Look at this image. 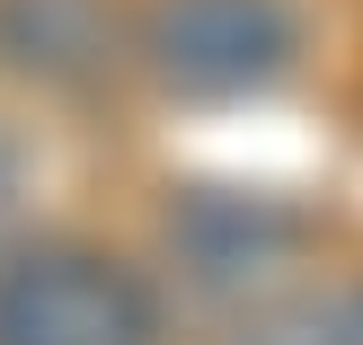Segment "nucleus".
<instances>
[{
  "label": "nucleus",
  "mask_w": 363,
  "mask_h": 345,
  "mask_svg": "<svg viewBox=\"0 0 363 345\" xmlns=\"http://www.w3.org/2000/svg\"><path fill=\"white\" fill-rule=\"evenodd\" d=\"M0 345H160V310L133 266L45 239L0 257Z\"/></svg>",
  "instance_id": "nucleus-1"
},
{
  "label": "nucleus",
  "mask_w": 363,
  "mask_h": 345,
  "mask_svg": "<svg viewBox=\"0 0 363 345\" xmlns=\"http://www.w3.org/2000/svg\"><path fill=\"white\" fill-rule=\"evenodd\" d=\"M151 80L169 98H248V89L284 80L301 53V18L293 0H160L151 9Z\"/></svg>",
  "instance_id": "nucleus-2"
},
{
  "label": "nucleus",
  "mask_w": 363,
  "mask_h": 345,
  "mask_svg": "<svg viewBox=\"0 0 363 345\" xmlns=\"http://www.w3.org/2000/svg\"><path fill=\"white\" fill-rule=\"evenodd\" d=\"M293 239H301L293 213L257 204V195H222V186H204V195H195V204L169 222V248L186 257V275H195V283H213V293H240V283H257Z\"/></svg>",
  "instance_id": "nucleus-3"
},
{
  "label": "nucleus",
  "mask_w": 363,
  "mask_h": 345,
  "mask_svg": "<svg viewBox=\"0 0 363 345\" xmlns=\"http://www.w3.org/2000/svg\"><path fill=\"white\" fill-rule=\"evenodd\" d=\"M0 62L45 89H89L116 62V9L106 0H0Z\"/></svg>",
  "instance_id": "nucleus-4"
},
{
  "label": "nucleus",
  "mask_w": 363,
  "mask_h": 345,
  "mask_svg": "<svg viewBox=\"0 0 363 345\" xmlns=\"http://www.w3.org/2000/svg\"><path fill=\"white\" fill-rule=\"evenodd\" d=\"M328 345H363V293L354 301H328Z\"/></svg>",
  "instance_id": "nucleus-5"
}]
</instances>
